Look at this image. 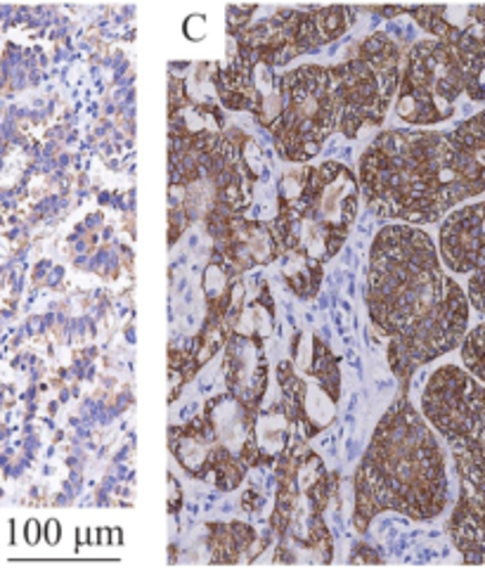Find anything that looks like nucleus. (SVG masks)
Segmentation results:
<instances>
[{
	"label": "nucleus",
	"mask_w": 485,
	"mask_h": 568,
	"mask_svg": "<svg viewBox=\"0 0 485 568\" xmlns=\"http://www.w3.org/2000/svg\"><path fill=\"white\" fill-rule=\"evenodd\" d=\"M424 415L447 440H459L485 424V384L469 372L445 365L431 375L424 398Z\"/></svg>",
	"instance_id": "1a4fd4ad"
},
{
	"label": "nucleus",
	"mask_w": 485,
	"mask_h": 568,
	"mask_svg": "<svg viewBox=\"0 0 485 568\" xmlns=\"http://www.w3.org/2000/svg\"><path fill=\"white\" fill-rule=\"evenodd\" d=\"M447 505L441 443L407 400H398L374 432L355 476V526L365 530L382 511L434 519Z\"/></svg>",
	"instance_id": "7ed1b4c3"
},
{
	"label": "nucleus",
	"mask_w": 485,
	"mask_h": 568,
	"mask_svg": "<svg viewBox=\"0 0 485 568\" xmlns=\"http://www.w3.org/2000/svg\"><path fill=\"white\" fill-rule=\"evenodd\" d=\"M39 528H41V526L36 524V521H29V524H27V540H29V545L39 542V536H41Z\"/></svg>",
	"instance_id": "2eb2a0df"
},
{
	"label": "nucleus",
	"mask_w": 485,
	"mask_h": 568,
	"mask_svg": "<svg viewBox=\"0 0 485 568\" xmlns=\"http://www.w3.org/2000/svg\"><path fill=\"white\" fill-rule=\"evenodd\" d=\"M367 304L374 325L391 339V365L401 375L457 348L469 323V298L443 271L436 244L412 225L376 235Z\"/></svg>",
	"instance_id": "f257e3e1"
},
{
	"label": "nucleus",
	"mask_w": 485,
	"mask_h": 568,
	"mask_svg": "<svg viewBox=\"0 0 485 568\" xmlns=\"http://www.w3.org/2000/svg\"><path fill=\"white\" fill-rule=\"evenodd\" d=\"M339 93V129L355 135L363 126L380 123L398 88V50L386 36H372L357 58L334 67Z\"/></svg>",
	"instance_id": "423d86ee"
},
{
	"label": "nucleus",
	"mask_w": 485,
	"mask_h": 568,
	"mask_svg": "<svg viewBox=\"0 0 485 568\" xmlns=\"http://www.w3.org/2000/svg\"><path fill=\"white\" fill-rule=\"evenodd\" d=\"M357 185L353 173L341 164L311 169L299 183L292 204L284 209L282 235L301 252L320 256L327 246V256L339 248L351 221L355 219Z\"/></svg>",
	"instance_id": "39448f33"
},
{
	"label": "nucleus",
	"mask_w": 485,
	"mask_h": 568,
	"mask_svg": "<svg viewBox=\"0 0 485 568\" xmlns=\"http://www.w3.org/2000/svg\"><path fill=\"white\" fill-rule=\"evenodd\" d=\"M441 256L447 268L462 275L485 265V202L447 213L441 227Z\"/></svg>",
	"instance_id": "9b49d317"
},
{
	"label": "nucleus",
	"mask_w": 485,
	"mask_h": 568,
	"mask_svg": "<svg viewBox=\"0 0 485 568\" xmlns=\"http://www.w3.org/2000/svg\"><path fill=\"white\" fill-rule=\"evenodd\" d=\"M466 79L457 58L438 41H422L410 50L398 79L395 112L412 126H434L455 114Z\"/></svg>",
	"instance_id": "0eeeda50"
},
{
	"label": "nucleus",
	"mask_w": 485,
	"mask_h": 568,
	"mask_svg": "<svg viewBox=\"0 0 485 568\" xmlns=\"http://www.w3.org/2000/svg\"><path fill=\"white\" fill-rule=\"evenodd\" d=\"M451 448L462 486L451 521L453 540L464 561L485 564V424Z\"/></svg>",
	"instance_id": "6e6552de"
},
{
	"label": "nucleus",
	"mask_w": 485,
	"mask_h": 568,
	"mask_svg": "<svg viewBox=\"0 0 485 568\" xmlns=\"http://www.w3.org/2000/svg\"><path fill=\"white\" fill-rule=\"evenodd\" d=\"M341 106L334 67L305 64L277 83V114L271 123L277 150L290 162H309L339 126Z\"/></svg>",
	"instance_id": "20e7f679"
},
{
	"label": "nucleus",
	"mask_w": 485,
	"mask_h": 568,
	"mask_svg": "<svg viewBox=\"0 0 485 568\" xmlns=\"http://www.w3.org/2000/svg\"><path fill=\"white\" fill-rule=\"evenodd\" d=\"M462 361L469 375L485 384V323L474 327L462 339Z\"/></svg>",
	"instance_id": "f8f14e48"
},
{
	"label": "nucleus",
	"mask_w": 485,
	"mask_h": 568,
	"mask_svg": "<svg viewBox=\"0 0 485 568\" xmlns=\"http://www.w3.org/2000/svg\"><path fill=\"white\" fill-rule=\"evenodd\" d=\"M469 301L485 315V265L469 277Z\"/></svg>",
	"instance_id": "ddd939ff"
},
{
	"label": "nucleus",
	"mask_w": 485,
	"mask_h": 568,
	"mask_svg": "<svg viewBox=\"0 0 485 568\" xmlns=\"http://www.w3.org/2000/svg\"><path fill=\"white\" fill-rule=\"evenodd\" d=\"M367 206L403 225L434 223L478 197L447 133L391 131L376 138L361 162Z\"/></svg>",
	"instance_id": "f03ea898"
},
{
	"label": "nucleus",
	"mask_w": 485,
	"mask_h": 568,
	"mask_svg": "<svg viewBox=\"0 0 485 568\" xmlns=\"http://www.w3.org/2000/svg\"><path fill=\"white\" fill-rule=\"evenodd\" d=\"M46 536H48V542H50V545H58V540H60V524H58V521H48Z\"/></svg>",
	"instance_id": "4468645a"
},
{
	"label": "nucleus",
	"mask_w": 485,
	"mask_h": 568,
	"mask_svg": "<svg viewBox=\"0 0 485 568\" xmlns=\"http://www.w3.org/2000/svg\"><path fill=\"white\" fill-rule=\"evenodd\" d=\"M412 12L457 58L466 79V93L474 100H485V8H420Z\"/></svg>",
	"instance_id": "9d476101"
}]
</instances>
